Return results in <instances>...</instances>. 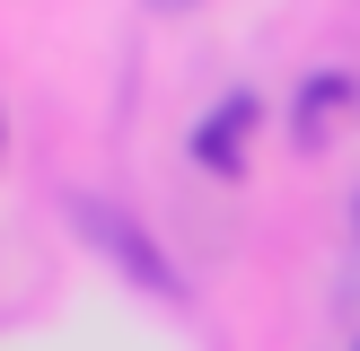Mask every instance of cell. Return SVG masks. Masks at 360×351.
<instances>
[{
    "label": "cell",
    "mask_w": 360,
    "mask_h": 351,
    "mask_svg": "<svg viewBox=\"0 0 360 351\" xmlns=\"http://www.w3.org/2000/svg\"><path fill=\"white\" fill-rule=\"evenodd\" d=\"M150 9H185V0H150Z\"/></svg>",
    "instance_id": "3957f363"
},
{
    "label": "cell",
    "mask_w": 360,
    "mask_h": 351,
    "mask_svg": "<svg viewBox=\"0 0 360 351\" xmlns=\"http://www.w3.org/2000/svg\"><path fill=\"white\" fill-rule=\"evenodd\" d=\"M299 105H308V123H326L334 105H352V79H343V70H334V79H308V97H299Z\"/></svg>",
    "instance_id": "7a4b0ae2"
},
{
    "label": "cell",
    "mask_w": 360,
    "mask_h": 351,
    "mask_svg": "<svg viewBox=\"0 0 360 351\" xmlns=\"http://www.w3.org/2000/svg\"><path fill=\"white\" fill-rule=\"evenodd\" d=\"M255 123H264V105H255V97H229L220 114H211L202 132H193V158H202L211 176H238V140L255 132Z\"/></svg>",
    "instance_id": "6da1fadb"
}]
</instances>
